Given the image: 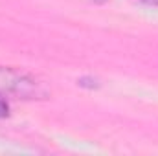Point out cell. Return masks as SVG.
<instances>
[{"label": "cell", "mask_w": 158, "mask_h": 156, "mask_svg": "<svg viewBox=\"0 0 158 156\" xmlns=\"http://www.w3.org/2000/svg\"><path fill=\"white\" fill-rule=\"evenodd\" d=\"M9 116V103H7V99L0 94V117H6Z\"/></svg>", "instance_id": "obj_2"}, {"label": "cell", "mask_w": 158, "mask_h": 156, "mask_svg": "<svg viewBox=\"0 0 158 156\" xmlns=\"http://www.w3.org/2000/svg\"><path fill=\"white\" fill-rule=\"evenodd\" d=\"M0 92H9L24 99H35L46 96V92L35 79L11 68H0Z\"/></svg>", "instance_id": "obj_1"}]
</instances>
